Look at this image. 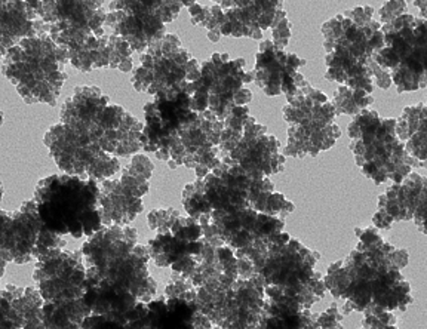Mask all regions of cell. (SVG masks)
<instances>
[{"label":"cell","instance_id":"32","mask_svg":"<svg viewBox=\"0 0 427 329\" xmlns=\"http://www.w3.org/2000/svg\"><path fill=\"white\" fill-rule=\"evenodd\" d=\"M105 24L115 28L117 24H119V18H117V12H107V16H105Z\"/></svg>","mask_w":427,"mask_h":329},{"label":"cell","instance_id":"15","mask_svg":"<svg viewBox=\"0 0 427 329\" xmlns=\"http://www.w3.org/2000/svg\"><path fill=\"white\" fill-rule=\"evenodd\" d=\"M361 329H398L396 316L391 312H384L379 315H364Z\"/></svg>","mask_w":427,"mask_h":329},{"label":"cell","instance_id":"4","mask_svg":"<svg viewBox=\"0 0 427 329\" xmlns=\"http://www.w3.org/2000/svg\"><path fill=\"white\" fill-rule=\"evenodd\" d=\"M42 223L52 233L85 236L83 223L89 212L101 209V187L95 179L76 175H51L34 192Z\"/></svg>","mask_w":427,"mask_h":329},{"label":"cell","instance_id":"1","mask_svg":"<svg viewBox=\"0 0 427 329\" xmlns=\"http://www.w3.org/2000/svg\"><path fill=\"white\" fill-rule=\"evenodd\" d=\"M354 234L356 246L347 258L328 267L327 291L344 300V316L405 312L414 301L411 285L401 273L409 263L408 251L387 244L374 226L354 229Z\"/></svg>","mask_w":427,"mask_h":329},{"label":"cell","instance_id":"29","mask_svg":"<svg viewBox=\"0 0 427 329\" xmlns=\"http://www.w3.org/2000/svg\"><path fill=\"white\" fill-rule=\"evenodd\" d=\"M132 254L135 255V257H138L139 260L146 261V263H149V260L152 258V257H150V251H149V248H147V246H142V245H138V244L134 246Z\"/></svg>","mask_w":427,"mask_h":329},{"label":"cell","instance_id":"21","mask_svg":"<svg viewBox=\"0 0 427 329\" xmlns=\"http://www.w3.org/2000/svg\"><path fill=\"white\" fill-rule=\"evenodd\" d=\"M190 108H191V112L198 113V115H202L206 112V110H209V93L205 86L202 89H199L198 93L191 97Z\"/></svg>","mask_w":427,"mask_h":329},{"label":"cell","instance_id":"14","mask_svg":"<svg viewBox=\"0 0 427 329\" xmlns=\"http://www.w3.org/2000/svg\"><path fill=\"white\" fill-rule=\"evenodd\" d=\"M120 184L123 187V190L127 192L130 196L135 197V199H141L144 194L149 193V181L142 179V178H138V177H134L128 172L122 174L120 177Z\"/></svg>","mask_w":427,"mask_h":329},{"label":"cell","instance_id":"3","mask_svg":"<svg viewBox=\"0 0 427 329\" xmlns=\"http://www.w3.org/2000/svg\"><path fill=\"white\" fill-rule=\"evenodd\" d=\"M347 134L354 163L374 184L380 186L387 181L401 184L414 168H421L398 138L396 119L380 118L376 110L368 108L353 118Z\"/></svg>","mask_w":427,"mask_h":329},{"label":"cell","instance_id":"12","mask_svg":"<svg viewBox=\"0 0 427 329\" xmlns=\"http://www.w3.org/2000/svg\"><path fill=\"white\" fill-rule=\"evenodd\" d=\"M120 164L116 157H112L109 153L102 152L94 162L91 167L88 169V177L95 181H104L105 178H109L119 172Z\"/></svg>","mask_w":427,"mask_h":329},{"label":"cell","instance_id":"38","mask_svg":"<svg viewBox=\"0 0 427 329\" xmlns=\"http://www.w3.org/2000/svg\"><path fill=\"white\" fill-rule=\"evenodd\" d=\"M220 33L223 36H231V33H233V24H231L230 21H226L221 27H220Z\"/></svg>","mask_w":427,"mask_h":329},{"label":"cell","instance_id":"13","mask_svg":"<svg viewBox=\"0 0 427 329\" xmlns=\"http://www.w3.org/2000/svg\"><path fill=\"white\" fill-rule=\"evenodd\" d=\"M178 218H180V214H178V211H175L172 208L153 209L147 215V221H149V227L153 231H156L157 234H167V233H171V229Z\"/></svg>","mask_w":427,"mask_h":329},{"label":"cell","instance_id":"22","mask_svg":"<svg viewBox=\"0 0 427 329\" xmlns=\"http://www.w3.org/2000/svg\"><path fill=\"white\" fill-rule=\"evenodd\" d=\"M371 70H372V78L376 79V83H377L379 88H381V89H389V88L391 86V83H394V82H391V75H390V71L381 68L376 61H372Z\"/></svg>","mask_w":427,"mask_h":329},{"label":"cell","instance_id":"6","mask_svg":"<svg viewBox=\"0 0 427 329\" xmlns=\"http://www.w3.org/2000/svg\"><path fill=\"white\" fill-rule=\"evenodd\" d=\"M306 60L295 53H285L278 48L269 52H258L255 60V85L267 97L291 95L298 89L295 76L298 68L306 66Z\"/></svg>","mask_w":427,"mask_h":329},{"label":"cell","instance_id":"39","mask_svg":"<svg viewBox=\"0 0 427 329\" xmlns=\"http://www.w3.org/2000/svg\"><path fill=\"white\" fill-rule=\"evenodd\" d=\"M202 118L206 120V122H209V123H216L217 120H218V118H217V115L212 112V110H206L205 113H202Z\"/></svg>","mask_w":427,"mask_h":329},{"label":"cell","instance_id":"8","mask_svg":"<svg viewBox=\"0 0 427 329\" xmlns=\"http://www.w3.org/2000/svg\"><path fill=\"white\" fill-rule=\"evenodd\" d=\"M396 134L405 144L406 153L427 169V103L404 108L396 119Z\"/></svg>","mask_w":427,"mask_h":329},{"label":"cell","instance_id":"5","mask_svg":"<svg viewBox=\"0 0 427 329\" xmlns=\"http://www.w3.org/2000/svg\"><path fill=\"white\" fill-rule=\"evenodd\" d=\"M384 48L374 55L390 71L398 93H414L427 86V20L404 14L381 26Z\"/></svg>","mask_w":427,"mask_h":329},{"label":"cell","instance_id":"36","mask_svg":"<svg viewBox=\"0 0 427 329\" xmlns=\"http://www.w3.org/2000/svg\"><path fill=\"white\" fill-rule=\"evenodd\" d=\"M194 171H196V175H198V179H204L208 174H211V169L208 167H205V164H198Z\"/></svg>","mask_w":427,"mask_h":329},{"label":"cell","instance_id":"20","mask_svg":"<svg viewBox=\"0 0 427 329\" xmlns=\"http://www.w3.org/2000/svg\"><path fill=\"white\" fill-rule=\"evenodd\" d=\"M198 261L194 260V257H190V255H186V257L180 258L178 261H175L171 268L174 273L180 274V276H183L184 279H190L193 274L196 273V270H198Z\"/></svg>","mask_w":427,"mask_h":329},{"label":"cell","instance_id":"24","mask_svg":"<svg viewBox=\"0 0 427 329\" xmlns=\"http://www.w3.org/2000/svg\"><path fill=\"white\" fill-rule=\"evenodd\" d=\"M180 48H181V41L178 39V36L167 33V36L162 39V53H164V57H167V58L171 57V55H174Z\"/></svg>","mask_w":427,"mask_h":329},{"label":"cell","instance_id":"11","mask_svg":"<svg viewBox=\"0 0 427 329\" xmlns=\"http://www.w3.org/2000/svg\"><path fill=\"white\" fill-rule=\"evenodd\" d=\"M171 233L176 237L178 241L184 242V244L198 242V241H201V237H204V230H202L199 221L191 216L178 218L171 229Z\"/></svg>","mask_w":427,"mask_h":329},{"label":"cell","instance_id":"10","mask_svg":"<svg viewBox=\"0 0 427 329\" xmlns=\"http://www.w3.org/2000/svg\"><path fill=\"white\" fill-rule=\"evenodd\" d=\"M332 104L335 107L337 116L347 115L354 118L374 104V97L372 94L365 93V90H353L344 85H340L335 90Z\"/></svg>","mask_w":427,"mask_h":329},{"label":"cell","instance_id":"26","mask_svg":"<svg viewBox=\"0 0 427 329\" xmlns=\"http://www.w3.org/2000/svg\"><path fill=\"white\" fill-rule=\"evenodd\" d=\"M105 16H107V12H105V9H97L94 14H93V16H91V20H89V28L93 30V33L95 31V30H98V28H102V24H105Z\"/></svg>","mask_w":427,"mask_h":329},{"label":"cell","instance_id":"25","mask_svg":"<svg viewBox=\"0 0 427 329\" xmlns=\"http://www.w3.org/2000/svg\"><path fill=\"white\" fill-rule=\"evenodd\" d=\"M238 274H239V278L243 281L251 279L255 274V268H254L253 263L248 260H243V258H238Z\"/></svg>","mask_w":427,"mask_h":329},{"label":"cell","instance_id":"41","mask_svg":"<svg viewBox=\"0 0 427 329\" xmlns=\"http://www.w3.org/2000/svg\"><path fill=\"white\" fill-rule=\"evenodd\" d=\"M243 85H246V83H251V82H255V71L254 70H251V71H245V75H243Z\"/></svg>","mask_w":427,"mask_h":329},{"label":"cell","instance_id":"30","mask_svg":"<svg viewBox=\"0 0 427 329\" xmlns=\"http://www.w3.org/2000/svg\"><path fill=\"white\" fill-rule=\"evenodd\" d=\"M231 116L246 120L249 118V108H248V105H235V108L231 110Z\"/></svg>","mask_w":427,"mask_h":329},{"label":"cell","instance_id":"7","mask_svg":"<svg viewBox=\"0 0 427 329\" xmlns=\"http://www.w3.org/2000/svg\"><path fill=\"white\" fill-rule=\"evenodd\" d=\"M340 137L342 130L337 123L330 126L291 125L288 127V144L283 155L285 157H316L320 152L331 149Z\"/></svg>","mask_w":427,"mask_h":329},{"label":"cell","instance_id":"16","mask_svg":"<svg viewBox=\"0 0 427 329\" xmlns=\"http://www.w3.org/2000/svg\"><path fill=\"white\" fill-rule=\"evenodd\" d=\"M153 169H154V164L152 163V160L147 156L135 155L131 159V163L128 164L127 168H125V172H128L134 177H138V178L149 181L152 174H153Z\"/></svg>","mask_w":427,"mask_h":329},{"label":"cell","instance_id":"33","mask_svg":"<svg viewBox=\"0 0 427 329\" xmlns=\"http://www.w3.org/2000/svg\"><path fill=\"white\" fill-rule=\"evenodd\" d=\"M156 157L159 160H164V162H169L171 160V150L168 147H160L157 152H156Z\"/></svg>","mask_w":427,"mask_h":329},{"label":"cell","instance_id":"43","mask_svg":"<svg viewBox=\"0 0 427 329\" xmlns=\"http://www.w3.org/2000/svg\"><path fill=\"white\" fill-rule=\"evenodd\" d=\"M167 164L169 167V169H176L178 168V163L175 160H172V159L169 162H167Z\"/></svg>","mask_w":427,"mask_h":329},{"label":"cell","instance_id":"23","mask_svg":"<svg viewBox=\"0 0 427 329\" xmlns=\"http://www.w3.org/2000/svg\"><path fill=\"white\" fill-rule=\"evenodd\" d=\"M139 150H142L141 144L138 140H127V141H120L117 145V150L115 155L120 157H130L131 155H137Z\"/></svg>","mask_w":427,"mask_h":329},{"label":"cell","instance_id":"34","mask_svg":"<svg viewBox=\"0 0 427 329\" xmlns=\"http://www.w3.org/2000/svg\"><path fill=\"white\" fill-rule=\"evenodd\" d=\"M134 64H132V58H128V60H123L120 64H119V70L122 73H132L134 71Z\"/></svg>","mask_w":427,"mask_h":329},{"label":"cell","instance_id":"31","mask_svg":"<svg viewBox=\"0 0 427 329\" xmlns=\"http://www.w3.org/2000/svg\"><path fill=\"white\" fill-rule=\"evenodd\" d=\"M139 61H141V66L144 67V68H147V70H153L154 68V58L152 57L150 53H141V57H139Z\"/></svg>","mask_w":427,"mask_h":329},{"label":"cell","instance_id":"9","mask_svg":"<svg viewBox=\"0 0 427 329\" xmlns=\"http://www.w3.org/2000/svg\"><path fill=\"white\" fill-rule=\"evenodd\" d=\"M144 209L141 199H135L123 190L120 179L102 181L101 184V216L102 224L127 226Z\"/></svg>","mask_w":427,"mask_h":329},{"label":"cell","instance_id":"18","mask_svg":"<svg viewBox=\"0 0 427 329\" xmlns=\"http://www.w3.org/2000/svg\"><path fill=\"white\" fill-rule=\"evenodd\" d=\"M404 14H406V2H402V0H390V2H386L380 9V24H389Z\"/></svg>","mask_w":427,"mask_h":329},{"label":"cell","instance_id":"27","mask_svg":"<svg viewBox=\"0 0 427 329\" xmlns=\"http://www.w3.org/2000/svg\"><path fill=\"white\" fill-rule=\"evenodd\" d=\"M168 58L172 60L176 66L184 67V66L191 60V53H190L187 49L180 48V49H178L174 55H171V57H168Z\"/></svg>","mask_w":427,"mask_h":329},{"label":"cell","instance_id":"28","mask_svg":"<svg viewBox=\"0 0 427 329\" xmlns=\"http://www.w3.org/2000/svg\"><path fill=\"white\" fill-rule=\"evenodd\" d=\"M253 100V93L249 89H245L242 88L241 90H238V93L235 94V105H248L249 103H251Z\"/></svg>","mask_w":427,"mask_h":329},{"label":"cell","instance_id":"42","mask_svg":"<svg viewBox=\"0 0 427 329\" xmlns=\"http://www.w3.org/2000/svg\"><path fill=\"white\" fill-rule=\"evenodd\" d=\"M214 66L216 67H223L224 66V63H223V60H221V53H212V57H211V60H209Z\"/></svg>","mask_w":427,"mask_h":329},{"label":"cell","instance_id":"2","mask_svg":"<svg viewBox=\"0 0 427 329\" xmlns=\"http://www.w3.org/2000/svg\"><path fill=\"white\" fill-rule=\"evenodd\" d=\"M372 6L353 8L331 18L320 28L327 52V80L372 94L371 64L374 55L384 48L381 24L372 20Z\"/></svg>","mask_w":427,"mask_h":329},{"label":"cell","instance_id":"17","mask_svg":"<svg viewBox=\"0 0 427 329\" xmlns=\"http://www.w3.org/2000/svg\"><path fill=\"white\" fill-rule=\"evenodd\" d=\"M413 221L423 234H427V182L417 197Z\"/></svg>","mask_w":427,"mask_h":329},{"label":"cell","instance_id":"40","mask_svg":"<svg viewBox=\"0 0 427 329\" xmlns=\"http://www.w3.org/2000/svg\"><path fill=\"white\" fill-rule=\"evenodd\" d=\"M221 36H223V34L220 33V30H209V31H208V39H209L211 42H214V43L218 42V41L221 39Z\"/></svg>","mask_w":427,"mask_h":329},{"label":"cell","instance_id":"35","mask_svg":"<svg viewBox=\"0 0 427 329\" xmlns=\"http://www.w3.org/2000/svg\"><path fill=\"white\" fill-rule=\"evenodd\" d=\"M414 6L418 8L420 16L427 20V0H417V2H414Z\"/></svg>","mask_w":427,"mask_h":329},{"label":"cell","instance_id":"19","mask_svg":"<svg viewBox=\"0 0 427 329\" xmlns=\"http://www.w3.org/2000/svg\"><path fill=\"white\" fill-rule=\"evenodd\" d=\"M272 36H273L275 46L279 51H283L291 38V24L288 21V18H285L282 23H279L276 27L272 28Z\"/></svg>","mask_w":427,"mask_h":329},{"label":"cell","instance_id":"37","mask_svg":"<svg viewBox=\"0 0 427 329\" xmlns=\"http://www.w3.org/2000/svg\"><path fill=\"white\" fill-rule=\"evenodd\" d=\"M273 49H276L273 41H263L260 43V52H269V51H273Z\"/></svg>","mask_w":427,"mask_h":329}]
</instances>
